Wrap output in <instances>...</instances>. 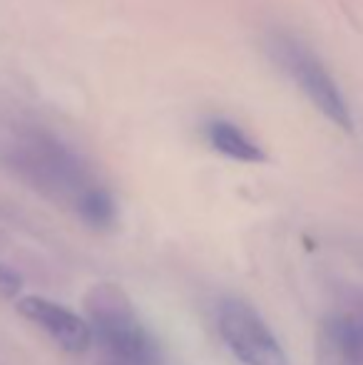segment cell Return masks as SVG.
I'll return each instance as SVG.
<instances>
[{"label":"cell","mask_w":363,"mask_h":365,"mask_svg":"<svg viewBox=\"0 0 363 365\" xmlns=\"http://www.w3.org/2000/svg\"><path fill=\"white\" fill-rule=\"evenodd\" d=\"M92 343L105 365H157V346L115 286H97L88 298Z\"/></svg>","instance_id":"6da1fadb"},{"label":"cell","mask_w":363,"mask_h":365,"mask_svg":"<svg viewBox=\"0 0 363 365\" xmlns=\"http://www.w3.org/2000/svg\"><path fill=\"white\" fill-rule=\"evenodd\" d=\"M267 53L276 68L299 87L301 95L331 125L344 132H354V112L344 90L309 45L289 33H272L267 38Z\"/></svg>","instance_id":"7a4b0ae2"},{"label":"cell","mask_w":363,"mask_h":365,"mask_svg":"<svg viewBox=\"0 0 363 365\" xmlns=\"http://www.w3.org/2000/svg\"><path fill=\"white\" fill-rule=\"evenodd\" d=\"M13 159L15 167L33 179L35 187L58 197H70L75 207L92 187H97L95 182H90L75 152L45 132H30L20 137L13 149Z\"/></svg>","instance_id":"3957f363"},{"label":"cell","mask_w":363,"mask_h":365,"mask_svg":"<svg viewBox=\"0 0 363 365\" xmlns=\"http://www.w3.org/2000/svg\"><path fill=\"white\" fill-rule=\"evenodd\" d=\"M217 326L229 351L244 365H289L279 338L249 303L224 301Z\"/></svg>","instance_id":"277c9868"},{"label":"cell","mask_w":363,"mask_h":365,"mask_svg":"<svg viewBox=\"0 0 363 365\" xmlns=\"http://www.w3.org/2000/svg\"><path fill=\"white\" fill-rule=\"evenodd\" d=\"M18 311L28 318L30 323H35L38 328H43L60 348L70 353H85L92 346V328L90 321H85L83 316L73 313L70 308L60 306V303L50 301L43 296H25L18 301Z\"/></svg>","instance_id":"5b68a950"},{"label":"cell","mask_w":363,"mask_h":365,"mask_svg":"<svg viewBox=\"0 0 363 365\" xmlns=\"http://www.w3.org/2000/svg\"><path fill=\"white\" fill-rule=\"evenodd\" d=\"M319 365H363V321L329 318L319 336Z\"/></svg>","instance_id":"8992f818"},{"label":"cell","mask_w":363,"mask_h":365,"mask_svg":"<svg viewBox=\"0 0 363 365\" xmlns=\"http://www.w3.org/2000/svg\"><path fill=\"white\" fill-rule=\"evenodd\" d=\"M204 135H207V142L212 145V149H217L219 154L234 159V162L259 164L267 159V152L242 127H237L229 120H209Z\"/></svg>","instance_id":"52a82bcc"},{"label":"cell","mask_w":363,"mask_h":365,"mask_svg":"<svg viewBox=\"0 0 363 365\" xmlns=\"http://www.w3.org/2000/svg\"><path fill=\"white\" fill-rule=\"evenodd\" d=\"M75 212L88 221L90 226L105 229V226H112V221H115V202H112V197L102 187H92L78 202Z\"/></svg>","instance_id":"ba28073f"},{"label":"cell","mask_w":363,"mask_h":365,"mask_svg":"<svg viewBox=\"0 0 363 365\" xmlns=\"http://www.w3.org/2000/svg\"><path fill=\"white\" fill-rule=\"evenodd\" d=\"M20 276L13 274V271L8 269V266L0 264V296H18L20 293Z\"/></svg>","instance_id":"9c48e42d"}]
</instances>
